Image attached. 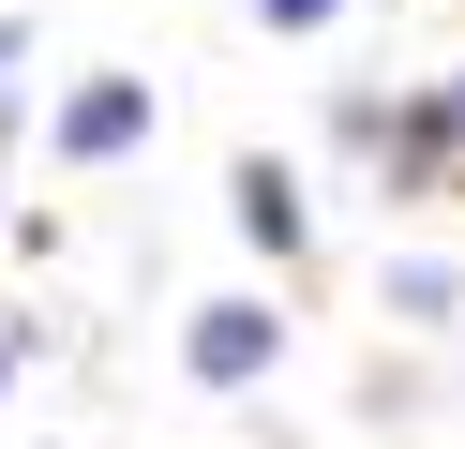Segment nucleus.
Here are the masks:
<instances>
[{
	"mask_svg": "<svg viewBox=\"0 0 465 449\" xmlns=\"http://www.w3.org/2000/svg\"><path fill=\"white\" fill-rule=\"evenodd\" d=\"M271 345H285V315H271V299H211L181 359H195L211 389H255V375H271Z\"/></svg>",
	"mask_w": 465,
	"mask_h": 449,
	"instance_id": "f257e3e1",
	"label": "nucleus"
},
{
	"mask_svg": "<svg viewBox=\"0 0 465 449\" xmlns=\"http://www.w3.org/2000/svg\"><path fill=\"white\" fill-rule=\"evenodd\" d=\"M255 15H271V30H331L345 0H255Z\"/></svg>",
	"mask_w": 465,
	"mask_h": 449,
	"instance_id": "20e7f679",
	"label": "nucleus"
},
{
	"mask_svg": "<svg viewBox=\"0 0 465 449\" xmlns=\"http://www.w3.org/2000/svg\"><path fill=\"white\" fill-rule=\"evenodd\" d=\"M135 135H151V90H135V75H105V90L61 105V165H121Z\"/></svg>",
	"mask_w": 465,
	"mask_h": 449,
	"instance_id": "f03ea898",
	"label": "nucleus"
},
{
	"mask_svg": "<svg viewBox=\"0 0 465 449\" xmlns=\"http://www.w3.org/2000/svg\"><path fill=\"white\" fill-rule=\"evenodd\" d=\"M0 60H15V30H0Z\"/></svg>",
	"mask_w": 465,
	"mask_h": 449,
	"instance_id": "423d86ee",
	"label": "nucleus"
},
{
	"mask_svg": "<svg viewBox=\"0 0 465 449\" xmlns=\"http://www.w3.org/2000/svg\"><path fill=\"white\" fill-rule=\"evenodd\" d=\"M241 225L271 239V255H301V180H285V165H241Z\"/></svg>",
	"mask_w": 465,
	"mask_h": 449,
	"instance_id": "7ed1b4c3",
	"label": "nucleus"
},
{
	"mask_svg": "<svg viewBox=\"0 0 465 449\" xmlns=\"http://www.w3.org/2000/svg\"><path fill=\"white\" fill-rule=\"evenodd\" d=\"M435 135H450V150H465V75H450V105H435Z\"/></svg>",
	"mask_w": 465,
	"mask_h": 449,
	"instance_id": "39448f33",
	"label": "nucleus"
}]
</instances>
